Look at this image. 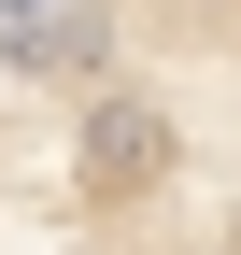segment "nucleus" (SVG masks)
I'll list each match as a JSON object with an SVG mask.
<instances>
[{
  "mask_svg": "<svg viewBox=\"0 0 241 255\" xmlns=\"http://www.w3.org/2000/svg\"><path fill=\"white\" fill-rule=\"evenodd\" d=\"M0 255H241V0H0Z\"/></svg>",
  "mask_w": 241,
  "mask_h": 255,
  "instance_id": "nucleus-1",
  "label": "nucleus"
}]
</instances>
